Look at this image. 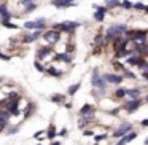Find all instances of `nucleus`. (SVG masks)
Masks as SVG:
<instances>
[{"label": "nucleus", "instance_id": "f257e3e1", "mask_svg": "<svg viewBox=\"0 0 148 145\" xmlns=\"http://www.w3.org/2000/svg\"><path fill=\"white\" fill-rule=\"evenodd\" d=\"M127 29H129L127 24H124V23H118V24H112V26H108V27L105 29V32H103L107 43H112L113 40L116 38V37L126 35Z\"/></svg>", "mask_w": 148, "mask_h": 145}, {"label": "nucleus", "instance_id": "f03ea898", "mask_svg": "<svg viewBox=\"0 0 148 145\" xmlns=\"http://www.w3.org/2000/svg\"><path fill=\"white\" fill-rule=\"evenodd\" d=\"M78 27H81V23L78 21H62V23H54L51 29L59 30L61 34H73Z\"/></svg>", "mask_w": 148, "mask_h": 145}, {"label": "nucleus", "instance_id": "7ed1b4c3", "mask_svg": "<svg viewBox=\"0 0 148 145\" xmlns=\"http://www.w3.org/2000/svg\"><path fill=\"white\" fill-rule=\"evenodd\" d=\"M42 38L45 40V45H49V46H53V48H54V46L61 42L62 34L59 32V30H54V29H46V30H43Z\"/></svg>", "mask_w": 148, "mask_h": 145}, {"label": "nucleus", "instance_id": "20e7f679", "mask_svg": "<svg viewBox=\"0 0 148 145\" xmlns=\"http://www.w3.org/2000/svg\"><path fill=\"white\" fill-rule=\"evenodd\" d=\"M37 59L38 61H42V62H45L46 59H49V58H54L56 56V51H54V48L53 46H49V45H43V46H38L37 48Z\"/></svg>", "mask_w": 148, "mask_h": 145}, {"label": "nucleus", "instance_id": "39448f33", "mask_svg": "<svg viewBox=\"0 0 148 145\" xmlns=\"http://www.w3.org/2000/svg\"><path fill=\"white\" fill-rule=\"evenodd\" d=\"M91 83H92V86L94 88H97V89L99 91H105V80H103V77L102 75L99 74V70H97V69H94L92 70V75H91Z\"/></svg>", "mask_w": 148, "mask_h": 145}, {"label": "nucleus", "instance_id": "423d86ee", "mask_svg": "<svg viewBox=\"0 0 148 145\" xmlns=\"http://www.w3.org/2000/svg\"><path fill=\"white\" fill-rule=\"evenodd\" d=\"M43 35V30H30V34L26 30V34L23 35V40H21V43H24V45H30V43L37 42V40H40Z\"/></svg>", "mask_w": 148, "mask_h": 145}, {"label": "nucleus", "instance_id": "0eeeda50", "mask_svg": "<svg viewBox=\"0 0 148 145\" xmlns=\"http://www.w3.org/2000/svg\"><path fill=\"white\" fill-rule=\"evenodd\" d=\"M92 8H94V21H97V23H103L105 21V13L108 10H107V7H102V5H97V3H92Z\"/></svg>", "mask_w": 148, "mask_h": 145}, {"label": "nucleus", "instance_id": "6e6552de", "mask_svg": "<svg viewBox=\"0 0 148 145\" xmlns=\"http://www.w3.org/2000/svg\"><path fill=\"white\" fill-rule=\"evenodd\" d=\"M102 77L105 80V83H108V85H121L123 80H124V77L121 74H113V72H107Z\"/></svg>", "mask_w": 148, "mask_h": 145}, {"label": "nucleus", "instance_id": "1a4fd4ad", "mask_svg": "<svg viewBox=\"0 0 148 145\" xmlns=\"http://www.w3.org/2000/svg\"><path fill=\"white\" fill-rule=\"evenodd\" d=\"M142 102H143L142 99H131V100H127V102L123 104V109H124L126 112H127L129 115H131V113H134L135 110H137L138 107L142 105Z\"/></svg>", "mask_w": 148, "mask_h": 145}, {"label": "nucleus", "instance_id": "9d476101", "mask_svg": "<svg viewBox=\"0 0 148 145\" xmlns=\"http://www.w3.org/2000/svg\"><path fill=\"white\" fill-rule=\"evenodd\" d=\"M51 5L59 10H64V8H70V7H77L78 2L75 0H51Z\"/></svg>", "mask_w": 148, "mask_h": 145}, {"label": "nucleus", "instance_id": "9b49d317", "mask_svg": "<svg viewBox=\"0 0 148 145\" xmlns=\"http://www.w3.org/2000/svg\"><path fill=\"white\" fill-rule=\"evenodd\" d=\"M131 131H132V124H131V123H123L116 131H113L112 135H113V137H124V135L129 134Z\"/></svg>", "mask_w": 148, "mask_h": 145}, {"label": "nucleus", "instance_id": "f8f14e48", "mask_svg": "<svg viewBox=\"0 0 148 145\" xmlns=\"http://www.w3.org/2000/svg\"><path fill=\"white\" fill-rule=\"evenodd\" d=\"M14 14L10 11V7H8L7 2L0 3V19H5V21H11Z\"/></svg>", "mask_w": 148, "mask_h": 145}, {"label": "nucleus", "instance_id": "ddd939ff", "mask_svg": "<svg viewBox=\"0 0 148 145\" xmlns=\"http://www.w3.org/2000/svg\"><path fill=\"white\" fill-rule=\"evenodd\" d=\"M94 112H96V109H94L91 104H84V105L80 109V116H86V118L92 120L94 118Z\"/></svg>", "mask_w": 148, "mask_h": 145}, {"label": "nucleus", "instance_id": "4468645a", "mask_svg": "<svg viewBox=\"0 0 148 145\" xmlns=\"http://www.w3.org/2000/svg\"><path fill=\"white\" fill-rule=\"evenodd\" d=\"M126 43H127V37L126 35H121V37H116L115 40L112 42V46L115 51H118V49H124Z\"/></svg>", "mask_w": 148, "mask_h": 145}, {"label": "nucleus", "instance_id": "2eb2a0df", "mask_svg": "<svg viewBox=\"0 0 148 145\" xmlns=\"http://www.w3.org/2000/svg\"><path fill=\"white\" fill-rule=\"evenodd\" d=\"M54 59L56 61H62V62H65V64H70L72 62V54L70 53H56Z\"/></svg>", "mask_w": 148, "mask_h": 145}, {"label": "nucleus", "instance_id": "dca6fc26", "mask_svg": "<svg viewBox=\"0 0 148 145\" xmlns=\"http://www.w3.org/2000/svg\"><path fill=\"white\" fill-rule=\"evenodd\" d=\"M135 137H137V132H129V134H126L124 135V137H121V140H119V142H116V145H126V144H129V142H131V140H134V139Z\"/></svg>", "mask_w": 148, "mask_h": 145}, {"label": "nucleus", "instance_id": "f3484780", "mask_svg": "<svg viewBox=\"0 0 148 145\" xmlns=\"http://www.w3.org/2000/svg\"><path fill=\"white\" fill-rule=\"evenodd\" d=\"M46 74L51 75V77H56V78H61L62 77V72L58 70L54 65H48V67H46Z\"/></svg>", "mask_w": 148, "mask_h": 145}, {"label": "nucleus", "instance_id": "a211bd4d", "mask_svg": "<svg viewBox=\"0 0 148 145\" xmlns=\"http://www.w3.org/2000/svg\"><path fill=\"white\" fill-rule=\"evenodd\" d=\"M140 88H129L127 89V97L131 99H140Z\"/></svg>", "mask_w": 148, "mask_h": 145}, {"label": "nucleus", "instance_id": "6ab92c4d", "mask_svg": "<svg viewBox=\"0 0 148 145\" xmlns=\"http://www.w3.org/2000/svg\"><path fill=\"white\" fill-rule=\"evenodd\" d=\"M105 7H107V10L118 8V7H121V0H105Z\"/></svg>", "mask_w": 148, "mask_h": 145}, {"label": "nucleus", "instance_id": "aec40b11", "mask_svg": "<svg viewBox=\"0 0 148 145\" xmlns=\"http://www.w3.org/2000/svg\"><path fill=\"white\" fill-rule=\"evenodd\" d=\"M80 88H81L80 81H78V83H75V85H70V86H69V89H67V94H69V96H75V94H77V91L80 89Z\"/></svg>", "mask_w": 148, "mask_h": 145}, {"label": "nucleus", "instance_id": "412c9836", "mask_svg": "<svg viewBox=\"0 0 148 145\" xmlns=\"http://www.w3.org/2000/svg\"><path fill=\"white\" fill-rule=\"evenodd\" d=\"M56 135H58V131H56V126L51 123V124H49V128L46 129V137H48V139H54Z\"/></svg>", "mask_w": 148, "mask_h": 145}, {"label": "nucleus", "instance_id": "4be33fe9", "mask_svg": "<svg viewBox=\"0 0 148 145\" xmlns=\"http://www.w3.org/2000/svg\"><path fill=\"white\" fill-rule=\"evenodd\" d=\"M0 26L7 27V29H19V26L14 24L13 21H5V19H0Z\"/></svg>", "mask_w": 148, "mask_h": 145}, {"label": "nucleus", "instance_id": "5701e85b", "mask_svg": "<svg viewBox=\"0 0 148 145\" xmlns=\"http://www.w3.org/2000/svg\"><path fill=\"white\" fill-rule=\"evenodd\" d=\"M51 102H54V104H65V96H64V94H53V96H51Z\"/></svg>", "mask_w": 148, "mask_h": 145}, {"label": "nucleus", "instance_id": "b1692460", "mask_svg": "<svg viewBox=\"0 0 148 145\" xmlns=\"http://www.w3.org/2000/svg\"><path fill=\"white\" fill-rule=\"evenodd\" d=\"M127 96V88H118V89L115 91V97L116 99H123V97H126Z\"/></svg>", "mask_w": 148, "mask_h": 145}, {"label": "nucleus", "instance_id": "393cba45", "mask_svg": "<svg viewBox=\"0 0 148 145\" xmlns=\"http://www.w3.org/2000/svg\"><path fill=\"white\" fill-rule=\"evenodd\" d=\"M34 112H35V104H34V102H29V104H27V109L24 110V116H26V118H29V116L32 115Z\"/></svg>", "mask_w": 148, "mask_h": 145}, {"label": "nucleus", "instance_id": "a878e982", "mask_svg": "<svg viewBox=\"0 0 148 145\" xmlns=\"http://www.w3.org/2000/svg\"><path fill=\"white\" fill-rule=\"evenodd\" d=\"M37 8H38V3H37V2H32V3H29V5L24 7V13L29 14V13H32V11H35Z\"/></svg>", "mask_w": 148, "mask_h": 145}, {"label": "nucleus", "instance_id": "bb28decb", "mask_svg": "<svg viewBox=\"0 0 148 145\" xmlns=\"http://www.w3.org/2000/svg\"><path fill=\"white\" fill-rule=\"evenodd\" d=\"M23 27H24L26 30H37V23H35V19H32V21H26Z\"/></svg>", "mask_w": 148, "mask_h": 145}, {"label": "nucleus", "instance_id": "cd10ccee", "mask_svg": "<svg viewBox=\"0 0 148 145\" xmlns=\"http://www.w3.org/2000/svg\"><path fill=\"white\" fill-rule=\"evenodd\" d=\"M121 8L123 10H134V3L131 0H121Z\"/></svg>", "mask_w": 148, "mask_h": 145}, {"label": "nucleus", "instance_id": "c85d7f7f", "mask_svg": "<svg viewBox=\"0 0 148 145\" xmlns=\"http://www.w3.org/2000/svg\"><path fill=\"white\" fill-rule=\"evenodd\" d=\"M113 67H115V70H116V72H121V74L126 70V69H124V64H123L121 61H118V59H116V61L113 62Z\"/></svg>", "mask_w": 148, "mask_h": 145}, {"label": "nucleus", "instance_id": "c756f323", "mask_svg": "<svg viewBox=\"0 0 148 145\" xmlns=\"http://www.w3.org/2000/svg\"><path fill=\"white\" fill-rule=\"evenodd\" d=\"M34 65H35V69H37L38 72H43V74L46 72V67H45V64H43L42 61H38V59H35V62H34Z\"/></svg>", "mask_w": 148, "mask_h": 145}, {"label": "nucleus", "instance_id": "7c9ffc66", "mask_svg": "<svg viewBox=\"0 0 148 145\" xmlns=\"http://www.w3.org/2000/svg\"><path fill=\"white\" fill-rule=\"evenodd\" d=\"M89 121H91L89 118H86V116H81L80 121H78V128H80V129H84V128L88 126V123H89Z\"/></svg>", "mask_w": 148, "mask_h": 145}, {"label": "nucleus", "instance_id": "2f4dec72", "mask_svg": "<svg viewBox=\"0 0 148 145\" xmlns=\"http://www.w3.org/2000/svg\"><path fill=\"white\" fill-rule=\"evenodd\" d=\"M121 75L124 78H127V80H135V78H137V77H135V74H132V72H129V70H124Z\"/></svg>", "mask_w": 148, "mask_h": 145}, {"label": "nucleus", "instance_id": "473e14b6", "mask_svg": "<svg viewBox=\"0 0 148 145\" xmlns=\"http://www.w3.org/2000/svg\"><path fill=\"white\" fill-rule=\"evenodd\" d=\"M145 7H147V5L142 3V2H137V3H134V10H137V11H145Z\"/></svg>", "mask_w": 148, "mask_h": 145}, {"label": "nucleus", "instance_id": "72a5a7b5", "mask_svg": "<svg viewBox=\"0 0 148 145\" xmlns=\"http://www.w3.org/2000/svg\"><path fill=\"white\" fill-rule=\"evenodd\" d=\"M43 137H46V131H38L34 134V139H43Z\"/></svg>", "mask_w": 148, "mask_h": 145}, {"label": "nucleus", "instance_id": "f704fd0d", "mask_svg": "<svg viewBox=\"0 0 148 145\" xmlns=\"http://www.w3.org/2000/svg\"><path fill=\"white\" fill-rule=\"evenodd\" d=\"M103 139H107V134H99V135H94V140H96V142H100V140H103Z\"/></svg>", "mask_w": 148, "mask_h": 145}, {"label": "nucleus", "instance_id": "c9c22d12", "mask_svg": "<svg viewBox=\"0 0 148 145\" xmlns=\"http://www.w3.org/2000/svg\"><path fill=\"white\" fill-rule=\"evenodd\" d=\"M0 59H2V61H10L11 56H10V54H3V53L0 51Z\"/></svg>", "mask_w": 148, "mask_h": 145}, {"label": "nucleus", "instance_id": "e433bc0d", "mask_svg": "<svg viewBox=\"0 0 148 145\" xmlns=\"http://www.w3.org/2000/svg\"><path fill=\"white\" fill-rule=\"evenodd\" d=\"M34 0H19V3L23 5V7H26V5H29V3H32Z\"/></svg>", "mask_w": 148, "mask_h": 145}, {"label": "nucleus", "instance_id": "4c0bfd02", "mask_svg": "<svg viewBox=\"0 0 148 145\" xmlns=\"http://www.w3.org/2000/svg\"><path fill=\"white\" fill-rule=\"evenodd\" d=\"M18 131H19V129H18V126H14V128L10 129V131H7V134H16Z\"/></svg>", "mask_w": 148, "mask_h": 145}, {"label": "nucleus", "instance_id": "58836bf2", "mask_svg": "<svg viewBox=\"0 0 148 145\" xmlns=\"http://www.w3.org/2000/svg\"><path fill=\"white\" fill-rule=\"evenodd\" d=\"M83 135H94V131H91V129H86V131H83Z\"/></svg>", "mask_w": 148, "mask_h": 145}, {"label": "nucleus", "instance_id": "ea45409f", "mask_svg": "<svg viewBox=\"0 0 148 145\" xmlns=\"http://www.w3.org/2000/svg\"><path fill=\"white\" fill-rule=\"evenodd\" d=\"M140 124L143 126V128H148V118H147V120H142V121H140Z\"/></svg>", "mask_w": 148, "mask_h": 145}, {"label": "nucleus", "instance_id": "a19ab883", "mask_svg": "<svg viewBox=\"0 0 148 145\" xmlns=\"http://www.w3.org/2000/svg\"><path fill=\"white\" fill-rule=\"evenodd\" d=\"M59 135H62V137H64V135H67V129H61V131H59Z\"/></svg>", "mask_w": 148, "mask_h": 145}, {"label": "nucleus", "instance_id": "79ce46f5", "mask_svg": "<svg viewBox=\"0 0 148 145\" xmlns=\"http://www.w3.org/2000/svg\"><path fill=\"white\" fill-rule=\"evenodd\" d=\"M64 105H65V109H72V102H65Z\"/></svg>", "mask_w": 148, "mask_h": 145}, {"label": "nucleus", "instance_id": "37998d69", "mask_svg": "<svg viewBox=\"0 0 148 145\" xmlns=\"http://www.w3.org/2000/svg\"><path fill=\"white\" fill-rule=\"evenodd\" d=\"M143 78H145V80L148 81V72H147V74H143Z\"/></svg>", "mask_w": 148, "mask_h": 145}, {"label": "nucleus", "instance_id": "c03bdc74", "mask_svg": "<svg viewBox=\"0 0 148 145\" xmlns=\"http://www.w3.org/2000/svg\"><path fill=\"white\" fill-rule=\"evenodd\" d=\"M49 145H61V142H53V144H49Z\"/></svg>", "mask_w": 148, "mask_h": 145}, {"label": "nucleus", "instance_id": "a18cd8bd", "mask_svg": "<svg viewBox=\"0 0 148 145\" xmlns=\"http://www.w3.org/2000/svg\"><path fill=\"white\" fill-rule=\"evenodd\" d=\"M143 13H145V14H148V5L145 7V11H143Z\"/></svg>", "mask_w": 148, "mask_h": 145}, {"label": "nucleus", "instance_id": "49530a36", "mask_svg": "<svg viewBox=\"0 0 148 145\" xmlns=\"http://www.w3.org/2000/svg\"><path fill=\"white\" fill-rule=\"evenodd\" d=\"M145 145H148V137H147V139H145Z\"/></svg>", "mask_w": 148, "mask_h": 145}, {"label": "nucleus", "instance_id": "de8ad7c7", "mask_svg": "<svg viewBox=\"0 0 148 145\" xmlns=\"http://www.w3.org/2000/svg\"><path fill=\"white\" fill-rule=\"evenodd\" d=\"M145 102H148V94H147V97H145Z\"/></svg>", "mask_w": 148, "mask_h": 145}, {"label": "nucleus", "instance_id": "09e8293b", "mask_svg": "<svg viewBox=\"0 0 148 145\" xmlns=\"http://www.w3.org/2000/svg\"><path fill=\"white\" fill-rule=\"evenodd\" d=\"M37 145H42V144H37Z\"/></svg>", "mask_w": 148, "mask_h": 145}, {"label": "nucleus", "instance_id": "8fccbe9b", "mask_svg": "<svg viewBox=\"0 0 148 145\" xmlns=\"http://www.w3.org/2000/svg\"><path fill=\"white\" fill-rule=\"evenodd\" d=\"M94 145H99V144H94Z\"/></svg>", "mask_w": 148, "mask_h": 145}]
</instances>
